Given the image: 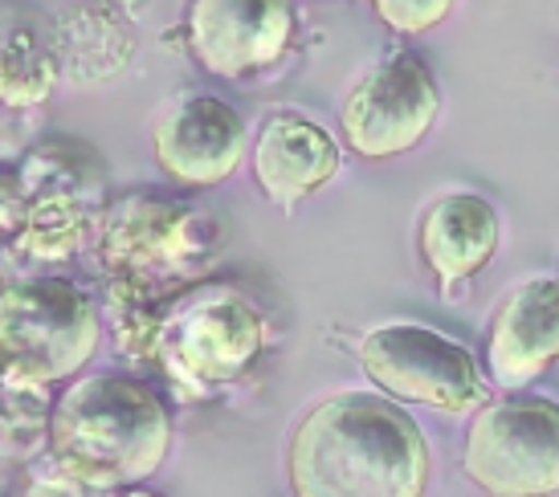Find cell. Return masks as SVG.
I'll return each instance as SVG.
<instances>
[{
  "instance_id": "obj_1",
  "label": "cell",
  "mask_w": 559,
  "mask_h": 497,
  "mask_svg": "<svg viewBox=\"0 0 559 497\" xmlns=\"http://www.w3.org/2000/svg\"><path fill=\"white\" fill-rule=\"evenodd\" d=\"M286 469L295 497H425L429 449L408 412L340 391L295 424Z\"/></svg>"
},
{
  "instance_id": "obj_2",
  "label": "cell",
  "mask_w": 559,
  "mask_h": 497,
  "mask_svg": "<svg viewBox=\"0 0 559 497\" xmlns=\"http://www.w3.org/2000/svg\"><path fill=\"white\" fill-rule=\"evenodd\" d=\"M49 445L66 473L86 489H131L164 465L171 420L156 391L135 379L91 375L58 400Z\"/></svg>"
},
{
  "instance_id": "obj_3",
  "label": "cell",
  "mask_w": 559,
  "mask_h": 497,
  "mask_svg": "<svg viewBox=\"0 0 559 497\" xmlns=\"http://www.w3.org/2000/svg\"><path fill=\"white\" fill-rule=\"evenodd\" d=\"M98 351V311L74 281H9L0 298V359L9 388H46Z\"/></svg>"
},
{
  "instance_id": "obj_4",
  "label": "cell",
  "mask_w": 559,
  "mask_h": 497,
  "mask_svg": "<svg viewBox=\"0 0 559 497\" xmlns=\"http://www.w3.org/2000/svg\"><path fill=\"white\" fill-rule=\"evenodd\" d=\"M462 465L490 497L559 494V404L544 396L490 404L469 428Z\"/></svg>"
},
{
  "instance_id": "obj_5",
  "label": "cell",
  "mask_w": 559,
  "mask_h": 497,
  "mask_svg": "<svg viewBox=\"0 0 559 497\" xmlns=\"http://www.w3.org/2000/svg\"><path fill=\"white\" fill-rule=\"evenodd\" d=\"M359 363L376 388L437 412H474L486 400V379L462 342L417 323H392L359 342Z\"/></svg>"
},
{
  "instance_id": "obj_6",
  "label": "cell",
  "mask_w": 559,
  "mask_h": 497,
  "mask_svg": "<svg viewBox=\"0 0 559 497\" xmlns=\"http://www.w3.org/2000/svg\"><path fill=\"white\" fill-rule=\"evenodd\" d=\"M441 110L433 74L413 53H392L352 86L343 102L347 147L364 159H389L417 147Z\"/></svg>"
},
{
  "instance_id": "obj_7",
  "label": "cell",
  "mask_w": 559,
  "mask_h": 497,
  "mask_svg": "<svg viewBox=\"0 0 559 497\" xmlns=\"http://www.w3.org/2000/svg\"><path fill=\"white\" fill-rule=\"evenodd\" d=\"M290 37L295 9L282 0H201L188 21L192 53L221 78H246L274 65Z\"/></svg>"
},
{
  "instance_id": "obj_8",
  "label": "cell",
  "mask_w": 559,
  "mask_h": 497,
  "mask_svg": "<svg viewBox=\"0 0 559 497\" xmlns=\"http://www.w3.org/2000/svg\"><path fill=\"white\" fill-rule=\"evenodd\" d=\"M159 168L188 187L225 184L246 156V119L225 98L188 94L156 119Z\"/></svg>"
},
{
  "instance_id": "obj_9",
  "label": "cell",
  "mask_w": 559,
  "mask_h": 497,
  "mask_svg": "<svg viewBox=\"0 0 559 497\" xmlns=\"http://www.w3.org/2000/svg\"><path fill=\"white\" fill-rule=\"evenodd\" d=\"M168 351L176 359V372L204 388L234 384L262 351V323L246 298L217 290L188 306L185 318L171 327Z\"/></svg>"
},
{
  "instance_id": "obj_10",
  "label": "cell",
  "mask_w": 559,
  "mask_h": 497,
  "mask_svg": "<svg viewBox=\"0 0 559 497\" xmlns=\"http://www.w3.org/2000/svg\"><path fill=\"white\" fill-rule=\"evenodd\" d=\"M559 359V281H523L498 306L486 339V367L498 388H527Z\"/></svg>"
},
{
  "instance_id": "obj_11",
  "label": "cell",
  "mask_w": 559,
  "mask_h": 497,
  "mask_svg": "<svg viewBox=\"0 0 559 497\" xmlns=\"http://www.w3.org/2000/svg\"><path fill=\"white\" fill-rule=\"evenodd\" d=\"M340 171V147L323 126L298 114H274L253 147V175L274 204L311 196Z\"/></svg>"
},
{
  "instance_id": "obj_12",
  "label": "cell",
  "mask_w": 559,
  "mask_h": 497,
  "mask_svg": "<svg viewBox=\"0 0 559 497\" xmlns=\"http://www.w3.org/2000/svg\"><path fill=\"white\" fill-rule=\"evenodd\" d=\"M417 248L441 286L466 281L498 248V213L474 192H450L425 208Z\"/></svg>"
},
{
  "instance_id": "obj_13",
  "label": "cell",
  "mask_w": 559,
  "mask_h": 497,
  "mask_svg": "<svg viewBox=\"0 0 559 497\" xmlns=\"http://www.w3.org/2000/svg\"><path fill=\"white\" fill-rule=\"evenodd\" d=\"M33 65L46 70V65H53V58L46 49H33L25 37H16V46L9 41V49H4V98L9 102H37L49 94L53 78L33 74Z\"/></svg>"
},
{
  "instance_id": "obj_14",
  "label": "cell",
  "mask_w": 559,
  "mask_h": 497,
  "mask_svg": "<svg viewBox=\"0 0 559 497\" xmlns=\"http://www.w3.org/2000/svg\"><path fill=\"white\" fill-rule=\"evenodd\" d=\"M376 16L380 21H389L392 29L401 33H420L437 25V21H445L450 16V0H425V4H401V0H380L376 4Z\"/></svg>"
},
{
  "instance_id": "obj_15",
  "label": "cell",
  "mask_w": 559,
  "mask_h": 497,
  "mask_svg": "<svg viewBox=\"0 0 559 497\" xmlns=\"http://www.w3.org/2000/svg\"><path fill=\"white\" fill-rule=\"evenodd\" d=\"M110 497H159V494H152V489H135V485H131V489H115Z\"/></svg>"
}]
</instances>
